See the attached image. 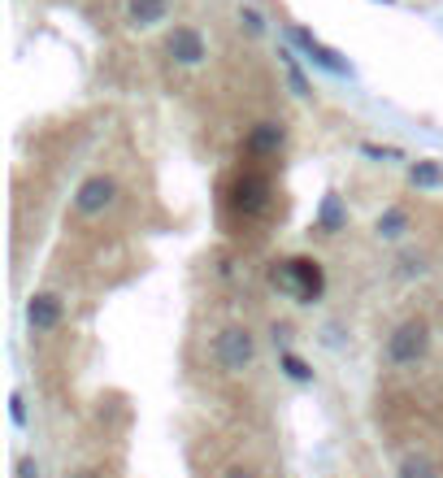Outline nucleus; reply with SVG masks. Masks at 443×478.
<instances>
[{
    "label": "nucleus",
    "instance_id": "obj_17",
    "mask_svg": "<svg viewBox=\"0 0 443 478\" xmlns=\"http://www.w3.org/2000/svg\"><path fill=\"white\" fill-rule=\"evenodd\" d=\"M239 27H243L248 35H261V31H266V18H261L252 4H243V9H239Z\"/></svg>",
    "mask_w": 443,
    "mask_h": 478
},
{
    "label": "nucleus",
    "instance_id": "obj_8",
    "mask_svg": "<svg viewBox=\"0 0 443 478\" xmlns=\"http://www.w3.org/2000/svg\"><path fill=\"white\" fill-rule=\"evenodd\" d=\"M287 144V127L283 122H257L248 136H243V152L248 157H278Z\"/></svg>",
    "mask_w": 443,
    "mask_h": 478
},
{
    "label": "nucleus",
    "instance_id": "obj_7",
    "mask_svg": "<svg viewBox=\"0 0 443 478\" xmlns=\"http://www.w3.org/2000/svg\"><path fill=\"white\" fill-rule=\"evenodd\" d=\"M291 39H296V44H300V48L308 53V62H313V66H322L326 74H335V78H343V74H352V66L343 62V57L335 53V48H326V44H322V39H317L313 31H305V27H291Z\"/></svg>",
    "mask_w": 443,
    "mask_h": 478
},
{
    "label": "nucleus",
    "instance_id": "obj_9",
    "mask_svg": "<svg viewBox=\"0 0 443 478\" xmlns=\"http://www.w3.org/2000/svg\"><path fill=\"white\" fill-rule=\"evenodd\" d=\"M62 296H53V292H39V296H31L27 301V322H31V331H57L62 326Z\"/></svg>",
    "mask_w": 443,
    "mask_h": 478
},
{
    "label": "nucleus",
    "instance_id": "obj_22",
    "mask_svg": "<svg viewBox=\"0 0 443 478\" xmlns=\"http://www.w3.org/2000/svg\"><path fill=\"white\" fill-rule=\"evenodd\" d=\"M222 478H257V474H252L248 466H226V470H222Z\"/></svg>",
    "mask_w": 443,
    "mask_h": 478
},
{
    "label": "nucleus",
    "instance_id": "obj_18",
    "mask_svg": "<svg viewBox=\"0 0 443 478\" xmlns=\"http://www.w3.org/2000/svg\"><path fill=\"white\" fill-rule=\"evenodd\" d=\"M400 274H426V257L422 252H405L400 257Z\"/></svg>",
    "mask_w": 443,
    "mask_h": 478
},
{
    "label": "nucleus",
    "instance_id": "obj_15",
    "mask_svg": "<svg viewBox=\"0 0 443 478\" xmlns=\"http://www.w3.org/2000/svg\"><path fill=\"white\" fill-rule=\"evenodd\" d=\"M278 366H283V375L296 378V383H313V366H308L305 357H296V352H283Z\"/></svg>",
    "mask_w": 443,
    "mask_h": 478
},
{
    "label": "nucleus",
    "instance_id": "obj_21",
    "mask_svg": "<svg viewBox=\"0 0 443 478\" xmlns=\"http://www.w3.org/2000/svg\"><path fill=\"white\" fill-rule=\"evenodd\" d=\"M18 478H39V466H35L31 457H22V461H18Z\"/></svg>",
    "mask_w": 443,
    "mask_h": 478
},
{
    "label": "nucleus",
    "instance_id": "obj_20",
    "mask_svg": "<svg viewBox=\"0 0 443 478\" xmlns=\"http://www.w3.org/2000/svg\"><path fill=\"white\" fill-rule=\"evenodd\" d=\"M9 417H13V426H27V405H22V396H18V391L9 396Z\"/></svg>",
    "mask_w": 443,
    "mask_h": 478
},
{
    "label": "nucleus",
    "instance_id": "obj_10",
    "mask_svg": "<svg viewBox=\"0 0 443 478\" xmlns=\"http://www.w3.org/2000/svg\"><path fill=\"white\" fill-rule=\"evenodd\" d=\"M127 18L135 27H157L170 18V0H127Z\"/></svg>",
    "mask_w": 443,
    "mask_h": 478
},
{
    "label": "nucleus",
    "instance_id": "obj_11",
    "mask_svg": "<svg viewBox=\"0 0 443 478\" xmlns=\"http://www.w3.org/2000/svg\"><path fill=\"white\" fill-rule=\"evenodd\" d=\"M374 231H378V239H400L405 231H409V213H405L400 205L382 209V213H378V222H374Z\"/></svg>",
    "mask_w": 443,
    "mask_h": 478
},
{
    "label": "nucleus",
    "instance_id": "obj_1",
    "mask_svg": "<svg viewBox=\"0 0 443 478\" xmlns=\"http://www.w3.org/2000/svg\"><path fill=\"white\" fill-rule=\"evenodd\" d=\"M270 283L283 287L287 296H296L300 305H313L322 292H326V274L313 257H291V261H278L270 270Z\"/></svg>",
    "mask_w": 443,
    "mask_h": 478
},
{
    "label": "nucleus",
    "instance_id": "obj_14",
    "mask_svg": "<svg viewBox=\"0 0 443 478\" xmlns=\"http://www.w3.org/2000/svg\"><path fill=\"white\" fill-rule=\"evenodd\" d=\"M409 183L413 187H443V166L439 161H413Z\"/></svg>",
    "mask_w": 443,
    "mask_h": 478
},
{
    "label": "nucleus",
    "instance_id": "obj_12",
    "mask_svg": "<svg viewBox=\"0 0 443 478\" xmlns=\"http://www.w3.org/2000/svg\"><path fill=\"white\" fill-rule=\"evenodd\" d=\"M317 231L322 235H335V231H343V201L331 192L326 201H322V209H317Z\"/></svg>",
    "mask_w": 443,
    "mask_h": 478
},
{
    "label": "nucleus",
    "instance_id": "obj_3",
    "mask_svg": "<svg viewBox=\"0 0 443 478\" xmlns=\"http://www.w3.org/2000/svg\"><path fill=\"white\" fill-rule=\"evenodd\" d=\"M431 352V326L422 317H405L387 335V366H417Z\"/></svg>",
    "mask_w": 443,
    "mask_h": 478
},
{
    "label": "nucleus",
    "instance_id": "obj_4",
    "mask_svg": "<svg viewBox=\"0 0 443 478\" xmlns=\"http://www.w3.org/2000/svg\"><path fill=\"white\" fill-rule=\"evenodd\" d=\"M274 201V183L261 170H239L231 183V209L243 218H261Z\"/></svg>",
    "mask_w": 443,
    "mask_h": 478
},
{
    "label": "nucleus",
    "instance_id": "obj_19",
    "mask_svg": "<svg viewBox=\"0 0 443 478\" xmlns=\"http://www.w3.org/2000/svg\"><path fill=\"white\" fill-rule=\"evenodd\" d=\"M361 152H365V157H374V161H396V157H400L396 148H378V144H361Z\"/></svg>",
    "mask_w": 443,
    "mask_h": 478
},
{
    "label": "nucleus",
    "instance_id": "obj_13",
    "mask_svg": "<svg viewBox=\"0 0 443 478\" xmlns=\"http://www.w3.org/2000/svg\"><path fill=\"white\" fill-rule=\"evenodd\" d=\"M400 478H439V461L426 457V452H413L400 461Z\"/></svg>",
    "mask_w": 443,
    "mask_h": 478
},
{
    "label": "nucleus",
    "instance_id": "obj_6",
    "mask_svg": "<svg viewBox=\"0 0 443 478\" xmlns=\"http://www.w3.org/2000/svg\"><path fill=\"white\" fill-rule=\"evenodd\" d=\"M166 57H170L174 66H205V57H209L205 35L196 31V27H174L166 35Z\"/></svg>",
    "mask_w": 443,
    "mask_h": 478
},
{
    "label": "nucleus",
    "instance_id": "obj_16",
    "mask_svg": "<svg viewBox=\"0 0 443 478\" xmlns=\"http://www.w3.org/2000/svg\"><path fill=\"white\" fill-rule=\"evenodd\" d=\"M278 62H283V70H287V83H291V92L296 96H308V83H305V74H300V66H296V53H278Z\"/></svg>",
    "mask_w": 443,
    "mask_h": 478
},
{
    "label": "nucleus",
    "instance_id": "obj_2",
    "mask_svg": "<svg viewBox=\"0 0 443 478\" xmlns=\"http://www.w3.org/2000/svg\"><path fill=\"white\" fill-rule=\"evenodd\" d=\"M213 361H217V370H226V375H243L252 361H257V335L248 331V326H222L217 335H213Z\"/></svg>",
    "mask_w": 443,
    "mask_h": 478
},
{
    "label": "nucleus",
    "instance_id": "obj_5",
    "mask_svg": "<svg viewBox=\"0 0 443 478\" xmlns=\"http://www.w3.org/2000/svg\"><path fill=\"white\" fill-rule=\"evenodd\" d=\"M113 205H118V178L113 174H92L74 192V213H83V218H101Z\"/></svg>",
    "mask_w": 443,
    "mask_h": 478
}]
</instances>
